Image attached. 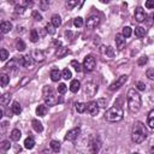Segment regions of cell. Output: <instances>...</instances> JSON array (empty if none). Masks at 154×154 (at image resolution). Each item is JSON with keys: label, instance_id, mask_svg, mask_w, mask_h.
I'll use <instances>...</instances> for the list:
<instances>
[{"label": "cell", "instance_id": "1", "mask_svg": "<svg viewBox=\"0 0 154 154\" xmlns=\"http://www.w3.org/2000/svg\"><path fill=\"white\" fill-rule=\"evenodd\" d=\"M148 131L142 122H135L131 129V141L134 143H142L147 138Z\"/></svg>", "mask_w": 154, "mask_h": 154}, {"label": "cell", "instance_id": "53", "mask_svg": "<svg viewBox=\"0 0 154 154\" xmlns=\"http://www.w3.org/2000/svg\"><path fill=\"white\" fill-rule=\"evenodd\" d=\"M149 148H150V153L154 154V138L150 141V143H149Z\"/></svg>", "mask_w": 154, "mask_h": 154}, {"label": "cell", "instance_id": "23", "mask_svg": "<svg viewBox=\"0 0 154 154\" xmlns=\"http://www.w3.org/2000/svg\"><path fill=\"white\" fill-rule=\"evenodd\" d=\"M20 137H22V134H20V131H19L18 129H13V130L11 131V134H10V138H11L12 141H14V142L19 141Z\"/></svg>", "mask_w": 154, "mask_h": 154}, {"label": "cell", "instance_id": "34", "mask_svg": "<svg viewBox=\"0 0 154 154\" xmlns=\"http://www.w3.org/2000/svg\"><path fill=\"white\" fill-rule=\"evenodd\" d=\"M30 41L31 42H37L38 41V32L36 29H32L30 31Z\"/></svg>", "mask_w": 154, "mask_h": 154}, {"label": "cell", "instance_id": "50", "mask_svg": "<svg viewBox=\"0 0 154 154\" xmlns=\"http://www.w3.org/2000/svg\"><path fill=\"white\" fill-rule=\"evenodd\" d=\"M10 147H11V144H10V141H2V143H1V148H2L4 150H7V149H10Z\"/></svg>", "mask_w": 154, "mask_h": 154}, {"label": "cell", "instance_id": "56", "mask_svg": "<svg viewBox=\"0 0 154 154\" xmlns=\"http://www.w3.org/2000/svg\"><path fill=\"white\" fill-rule=\"evenodd\" d=\"M153 19H154V13H153Z\"/></svg>", "mask_w": 154, "mask_h": 154}, {"label": "cell", "instance_id": "30", "mask_svg": "<svg viewBox=\"0 0 154 154\" xmlns=\"http://www.w3.org/2000/svg\"><path fill=\"white\" fill-rule=\"evenodd\" d=\"M16 48H17V51H19V52H23V51L26 48V45H25V42H24L22 38H18V40L16 41Z\"/></svg>", "mask_w": 154, "mask_h": 154}, {"label": "cell", "instance_id": "19", "mask_svg": "<svg viewBox=\"0 0 154 154\" xmlns=\"http://www.w3.org/2000/svg\"><path fill=\"white\" fill-rule=\"evenodd\" d=\"M31 125H32V129L36 131V132H42L43 131V125L41 122H38L37 119H32L31 120Z\"/></svg>", "mask_w": 154, "mask_h": 154}, {"label": "cell", "instance_id": "14", "mask_svg": "<svg viewBox=\"0 0 154 154\" xmlns=\"http://www.w3.org/2000/svg\"><path fill=\"white\" fill-rule=\"evenodd\" d=\"M100 52L102 53V55H105L106 58H113L114 57V49L111 46H102L100 48Z\"/></svg>", "mask_w": 154, "mask_h": 154}, {"label": "cell", "instance_id": "31", "mask_svg": "<svg viewBox=\"0 0 154 154\" xmlns=\"http://www.w3.org/2000/svg\"><path fill=\"white\" fill-rule=\"evenodd\" d=\"M69 53V49L66 48V47H59L58 49H57V52H55V55L58 57V58H61V57H64V55H66Z\"/></svg>", "mask_w": 154, "mask_h": 154}, {"label": "cell", "instance_id": "27", "mask_svg": "<svg viewBox=\"0 0 154 154\" xmlns=\"http://www.w3.org/2000/svg\"><path fill=\"white\" fill-rule=\"evenodd\" d=\"M11 111H12L13 114H19V113L22 112V107H20V105H19L18 101H14V102L12 103V106H11Z\"/></svg>", "mask_w": 154, "mask_h": 154}, {"label": "cell", "instance_id": "32", "mask_svg": "<svg viewBox=\"0 0 154 154\" xmlns=\"http://www.w3.org/2000/svg\"><path fill=\"white\" fill-rule=\"evenodd\" d=\"M10 100H11V94L10 93H5V94H2V96L0 99V102H1L2 106H6L7 103H10Z\"/></svg>", "mask_w": 154, "mask_h": 154}, {"label": "cell", "instance_id": "21", "mask_svg": "<svg viewBox=\"0 0 154 154\" xmlns=\"http://www.w3.org/2000/svg\"><path fill=\"white\" fill-rule=\"evenodd\" d=\"M51 24L54 26V28H58L61 25V18L59 14H53L52 18H51Z\"/></svg>", "mask_w": 154, "mask_h": 154}, {"label": "cell", "instance_id": "35", "mask_svg": "<svg viewBox=\"0 0 154 154\" xmlns=\"http://www.w3.org/2000/svg\"><path fill=\"white\" fill-rule=\"evenodd\" d=\"M131 34H132V29L130 28V26H124L123 28V31H122V35L126 38V37H130L131 36Z\"/></svg>", "mask_w": 154, "mask_h": 154}, {"label": "cell", "instance_id": "7", "mask_svg": "<svg viewBox=\"0 0 154 154\" xmlns=\"http://www.w3.org/2000/svg\"><path fill=\"white\" fill-rule=\"evenodd\" d=\"M95 65H96V60H95L94 55L89 54V55H87L84 58V60H83V69L85 71H88V72L93 71L95 69Z\"/></svg>", "mask_w": 154, "mask_h": 154}, {"label": "cell", "instance_id": "41", "mask_svg": "<svg viewBox=\"0 0 154 154\" xmlns=\"http://www.w3.org/2000/svg\"><path fill=\"white\" fill-rule=\"evenodd\" d=\"M96 102H97L99 107H101V108H103V107H106V106H107V99H105V97H101V99H99Z\"/></svg>", "mask_w": 154, "mask_h": 154}, {"label": "cell", "instance_id": "28", "mask_svg": "<svg viewBox=\"0 0 154 154\" xmlns=\"http://www.w3.org/2000/svg\"><path fill=\"white\" fill-rule=\"evenodd\" d=\"M49 146H51V149H52L54 153H59V152H60V142H59V141L52 140Z\"/></svg>", "mask_w": 154, "mask_h": 154}, {"label": "cell", "instance_id": "2", "mask_svg": "<svg viewBox=\"0 0 154 154\" xmlns=\"http://www.w3.org/2000/svg\"><path fill=\"white\" fill-rule=\"evenodd\" d=\"M126 101H128V107H129L130 112L137 113L140 111L141 105H142V100H141V95L138 94V91L136 89L132 88L128 91Z\"/></svg>", "mask_w": 154, "mask_h": 154}, {"label": "cell", "instance_id": "54", "mask_svg": "<svg viewBox=\"0 0 154 154\" xmlns=\"http://www.w3.org/2000/svg\"><path fill=\"white\" fill-rule=\"evenodd\" d=\"M41 154H51V153H49L48 150H42V152H41Z\"/></svg>", "mask_w": 154, "mask_h": 154}, {"label": "cell", "instance_id": "38", "mask_svg": "<svg viewBox=\"0 0 154 154\" xmlns=\"http://www.w3.org/2000/svg\"><path fill=\"white\" fill-rule=\"evenodd\" d=\"M83 18L82 17H76L75 19H73V25L76 26V28H81V26H83Z\"/></svg>", "mask_w": 154, "mask_h": 154}, {"label": "cell", "instance_id": "5", "mask_svg": "<svg viewBox=\"0 0 154 154\" xmlns=\"http://www.w3.org/2000/svg\"><path fill=\"white\" fill-rule=\"evenodd\" d=\"M101 149V141L99 140V137L95 136H90L89 140V150L91 154H99Z\"/></svg>", "mask_w": 154, "mask_h": 154}, {"label": "cell", "instance_id": "24", "mask_svg": "<svg viewBox=\"0 0 154 154\" xmlns=\"http://www.w3.org/2000/svg\"><path fill=\"white\" fill-rule=\"evenodd\" d=\"M146 34H147V29L146 28H143V26H136L135 28V35L137 36V37H144L146 36Z\"/></svg>", "mask_w": 154, "mask_h": 154}, {"label": "cell", "instance_id": "18", "mask_svg": "<svg viewBox=\"0 0 154 154\" xmlns=\"http://www.w3.org/2000/svg\"><path fill=\"white\" fill-rule=\"evenodd\" d=\"M49 76H51V79H52L53 82H58V81L61 78V72H60L58 69H53V70L51 71Z\"/></svg>", "mask_w": 154, "mask_h": 154}, {"label": "cell", "instance_id": "4", "mask_svg": "<svg viewBox=\"0 0 154 154\" xmlns=\"http://www.w3.org/2000/svg\"><path fill=\"white\" fill-rule=\"evenodd\" d=\"M42 96H43V100H45L46 105H48V106H54V105H57V102H58L57 91H55V89L52 88L51 85L43 87Z\"/></svg>", "mask_w": 154, "mask_h": 154}, {"label": "cell", "instance_id": "17", "mask_svg": "<svg viewBox=\"0 0 154 154\" xmlns=\"http://www.w3.org/2000/svg\"><path fill=\"white\" fill-rule=\"evenodd\" d=\"M11 29H12V24H11L10 22H6V20L1 22L0 30H1V32H2V34H7V32H10V31H11Z\"/></svg>", "mask_w": 154, "mask_h": 154}, {"label": "cell", "instance_id": "43", "mask_svg": "<svg viewBox=\"0 0 154 154\" xmlns=\"http://www.w3.org/2000/svg\"><path fill=\"white\" fill-rule=\"evenodd\" d=\"M147 61H148V58L144 55V57H141V58L137 60V64H138L140 66H143V65H146V64H147Z\"/></svg>", "mask_w": 154, "mask_h": 154}, {"label": "cell", "instance_id": "26", "mask_svg": "<svg viewBox=\"0 0 154 154\" xmlns=\"http://www.w3.org/2000/svg\"><path fill=\"white\" fill-rule=\"evenodd\" d=\"M47 113V106L46 105H38L36 108V114L40 117H45Z\"/></svg>", "mask_w": 154, "mask_h": 154}, {"label": "cell", "instance_id": "37", "mask_svg": "<svg viewBox=\"0 0 154 154\" xmlns=\"http://www.w3.org/2000/svg\"><path fill=\"white\" fill-rule=\"evenodd\" d=\"M0 79H1V87H6L8 84V82H10V77L6 73H2L0 76Z\"/></svg>", "mask_w": 154, "mask_h": 154}, {"label": "cell", "instance_id": "45", "mask_svg": "<svg viewBox=\"0 0 154 154\" xmlns=\"http://www.w3.org/2000/svg\"><path fill=\"white\" fill-rule=\"evenodd\" d=\"M32 18H34L35 20H38V22L42 20V16H41L37 11H32Z\"/></svg>", "mask_w": 154, "mask_h": 154}, {"label": "cell", "instance_id": "52", "mask_svg": "<svg viewBox=\"0 0 154 154\" xmlns=\"http://www.w3.org/2000/svg\"><path fill=\"white\" fill-rule=\"evenodd\" d=\"M40 5H41L42 10H47V8H48V2H47V1H41Z\"/></svg>", "mask_w": 154, "mask_h": 154}, {"label": "cell", "instance_id": "36", "mask_svg": "<svg viewBox=\"0 0 154 154\" xmlns=\"http://www.w3.org/2000/svg\"><path fill=\"white\" fill-rule=\"evenodd\" d=\"M61 77L64 78V79H71V77H72V73H71V71L66 67V69H64L63 71H61Z\"/></svg>", "mask_w": 154, "mask_h": 154}, {"label": "cell", "instance_id": "22", "mask_svg": "<svg viewBox=\"0 0 154 154\" xmlns=\"http://www.w3.org/2000/svg\"><path fill=\"white\" fill-rule=\"evenodd\" d=\"M79 88H81L79 81H78V79H72L71 83H70V90H71L72 93H77V91L79 90Z\"/></svg>", "mask_w": 154, "mask_h": 154}, {"label": "cell", "instance_id": "6", "mask_svg": "<svg viewBox=\"0 0 154 154\" xmlns=\"http://www.w3.org/2000/svg\"><path fill=\"white\" fill-rule=\"evenodd\" d=\"M97 84L93 83V82H88L85 83V85L83 87V94L88 97H93L96 93H97Z\"/></svg>", "mask_w": 154, "mask_h": 154}, {"label": "cell", "instance_id": "15", "mask_svg": "<svg viewBox=\"0 0 154 154\" xmlns=\"http://www.w3.org/2000/svg\"><path fill=\"white\" fill-rule=\"evenodd\" d=\"M34 61H35L34 58L31 55H29V54L23 57V66H25L26 69H31L34 66Z\"/></svg>", "mask_w": 154, "mask_h": 154}, {"label": "cell", "instance_id": "40", "mask_svg": "<svg viewBox=\"0 0 154 154\" xmlns=\"http://www.w3.org/2000/svg\"><path fill=\"white\" fill-rule=\"evenodd\" d=\"M66 90H67V87H66L65 83H60V84L58 85V93H59V94H65Z\"/></svg>", "mask_w": 154, "mask_h": 154}, {"label": "cell", "instance_id": "48", "mask_svg": "<svg viewBox=\"0 0 154 154\" xmlns=\"http://www.w3.org/2000/svg\"><path fill=\"white\" fill-rule=\"evenodd\" d=\"M77 1L76 0H71V1H67L66 2V7L67 8H72V7H75V6H77Z\"/></svg>", "mask_w": 154, "mask_h": 154}, {"label": "cell", "instance_id": "8", "mask_svg": "<svg viewBox=\"0 0 154 154\" xmlns=\"http://www.w3.org/2000/svg\"><path fill=\"white\" fill-rule=\"evenodd\" d=\"M128 81V76L126 75H122V76H119L111 85H109V90H118L120 87H123L124 84H125V82Z\"/></svg>", "mask_w": 154, "mask_h": 154}, {"label": "cell", "instance_id": "39", "mask_svg": "<svg viewBox=\"0 0 154 154\" xmlns=\"http://www.w3.org/2000/svg\"><path fill=\"white\" fill-rule=\"evenodd\" d=\"M7 58H8V52H7L5 48H2V49L0 51V59H1L2 61H5Z\"/></svg>", "mask_w": 154, "mask_h": 154}, {"label": "cell", "instance_id": "47", "mask_svg": "<svg viewBox=\"0 0 154 154\" xmlns=\"http://www.w3.org/2000/svg\"><path fill=\"white\" fill-rule=\"evenodd\" d=\"M146 75H147V77L149 79H154V69H148L147 72H146Z\"/></svg>", "mask_w": 154, "mask_h": 154}, {"label": "cell", "instance_id": "20", "mask_svg": "<svg viewBox=\"0 0 154 154\" xmlns=\"http://www.w3.org/2000/svg\"><path fill=\"white\" fill-rule=\"evenodd\" d=\"M24 147H25L26 149H32V148L35 147V140H34L32 136H28V137L25 138V141H24Z\"/></svg>", "mask_w": 154, "mask_h": 154}, {"label": "cell", "instance_id": "49", "mask_svg": "<svg viewBox=\"0 0 154 154\" xmlns=\"http://www.w3.org/2000/svg\"><path fill=\"white\" fill-rule=\"evenodd\" d=\"M136 87H137V89L141 90V91H143V90L146 89V84H144L143 82H141V81H138V82L136 83Z\"/></svg>", "mask_w": 154, "mask_h": 154}, {"label": "cell", "instance_id": "46", "mask_svg": "<svg viewBox=\"0 0 154 154\" xmlns=\"http://www.w3.org/2000/svg\"><path fill=\"white\" fill-rule=\"evenodd\" d=\"M144 5H146L147 8H149V10H154V0H147Z\"/></svg>", "mask_w": 154, "mask_h": 154}, {"label": "cell", "instance_id": "25", "mask_svg": "<svg viewBox=\"0 0 154 154\" xmlns=\"http://www.w3.org/2000/svg\"><path fill=\"white\" fill-rule=\"evenodd\" d=\"M19 61H18V59L17 58H14V59H12L7 65H6V69H8V70H16L17 67H19Z\"/></svg>", "mask_w": 154, "mask_h": 154}, {"label": "cell", "instance_id": "3", "mask_svg": "<svg viewBox=\"0 0 154 154\" xmlns=\"http://www.w3.org/2000/svg\"><path fill=\"white\" fill-rule=\"evenodd\" d=\"M123 116H124V113H123V107L119 105V101L117 100V101L114 102V106L111 107V108H108V109L106 111V113H105V119L108 120V122H111V123H116V122L122 120V119H123Z\"/></svg>", "mask_w": 154, "mask_h": 154}, {"label": "cell", "instance_id": "29", "mask_svg": "<svg viewBox=\"0 0 154 154\" xmlns=\"http://www.w3.org/2000/svg\"><path fill=\"white\" fill-rule=\"evenodd\" d=\"M147 124L149 125V128L154 129V109H152V111L148 113V117H147Z\"/></svg>", "mask_w": 154, "mask_h": 154}, {"label": "cell", "instance_id": "13", "mask_svg": "<svg viewBox=\"0 0 154 154\" xmlns=\"http://www.w3.org/2000/svg\"><path fill=\"white\" fill-rule=\"evenodd\" d=\"M114 40H116V45H117V48H118L119 51H122V49L125 47V45H126V40H125V37H124L122 34H117Z\"/></svg>", "mask_w": 154, "mask_h": 154}, {"label": "cell", "instance_id": "33", "mask_svg": "<svg viewBox=\"0 0 154 154\" xmlns=\"http://www.w3.org/2000/svg\"><path fill=\"white\" fill-rule=\"evenodd\" d=\"M75 108H76V111L78 113H83L87 109V103H84V102H76L75 103Z\"/></svg>", "mask_w": 154, "mask_h": 154}, {"label": "cell", "instance_id": "16", "mask_svg": "<svg viewBox=\"0 0 154 154\" xmlns=\"http://www.w3.org/2000/svg\"><path fill=\"white\" fill-rule=\"evenodd\" d=\"M32 58H34V60L35 61H43L45 60V53H43V51H41V49H35L34 52H32Z\"/></svg>", "mask_w": 154, "mask_h": 154}, {"label": "cell", "instance_id": "9", "mask_svg": "<svg viewBox=\"0 0 154 154\" xmlns=\"http://www.w3.org/2000/svg\"><path fill=\"white\" fill-rule=\"evenodd\" d=\"M79 134H81V129H79L78 126H77V128H73V129H71V130H69V131L66 132L64 140H65V141H69V142H73V141L77 140V137L79 136Z\"/></svg>", "mask_w": 154, "mask_h": 154}, {"label": "cell", "instance_id": "51", "mask_svg": "<svg viewBox=\"0 0 154 154\" xmlns=\"http://www.w3.org/2000/svg\"><path fill=\"white\" fill-rule=\"evenodd\" d=\"M25 11V8L24 7H22V6H18V5H16V12L17 13H23Z\"/></svg>", "mask_w": 154, "mask_h": 154}, {"label": "cell", "instance_id": "10", "mask_svg": "<svg viewBox=\"0 0 154 154\" xmlns=\"http://www.w3.org/2000/svg\"><path fill=\"white\" fill-rule=\"evenodd\" d=\"M100 22H101L100 17H99V16H96V14H93V16H90V17H88V18H87L85 25H87V28H88V29H95L96 26H99V25H100Z\"/></svg>", "mask_w": 154, "mask_h": 154}, {"label": "cell", "instance_id": "55", "mask_svg": "<svg viewBox=\"0 0 154 154\" xmlns=\"http://www.w3.org/2000/svg\"><path fill=\"white\" fill-rule=\"evenodd\" d=\"M132 154H140V153H132Z\"/></svg>", "mask_w": 154, "mask_h": 154}, {"label": "cell", "instance_id": "44", "mask_svg": "<svg viewBox=\"0 0 154 154\" xmlns=\"http://www.w3.org/2000/svg\"><path fill=\"white\" fill-rule=\"evenodd\" d=\"M46 30H47V32H49V34H52V35L55 34V29H54V26H53L51 23L46 25Z\"/></svg>", "mask_w": 154, "mask_h": 154}, {"label": "cell", "instance_id": "11", "mask_svg": "<svg viewBox=\"0 0 154 154\" xmlns=\"http://www.w3.org/2000/svg\"><path fill=\"white\" fill-rule=\"evenodd\" d=\"M99 105H97V102L96 101H90V102H88L87 103V112L90 114V116H96L97 113H99Z\"/></svg>", "mask_w": 154, "mask_h": 154}, {"label": "cell", "instance_id": "42", "mask_svg": "<svg viewBox=\"0 0 154 154\" xmlns=\"http://www.w3.org/2000/svg\"><path fill=\"white\" fill-rule=\"evenodd\" d=\"M71 65L75 67V70H76L77 72L82 71V66H81V64H79L78 61H76V60H72V61H71Z\"/></svg>", "mask_w": 154, "mask_h": 154}, {"label": "cell", "instance_id": "12", "mask_svg": "<svg viewBox=\"0 0 154 154\" xmlns=\"http://www.w3.org/2000/svg\"><path fill=\"white\" fill-rule=\"evenodd\" d=\"M146 17H147V14H146L144 10H143L141 6H138V7L135 10V19H136L138 23H141V22H143V20L146 19Z\"/></svg>", "mask_w": 154, "mask_h": 154}]
</instances>
